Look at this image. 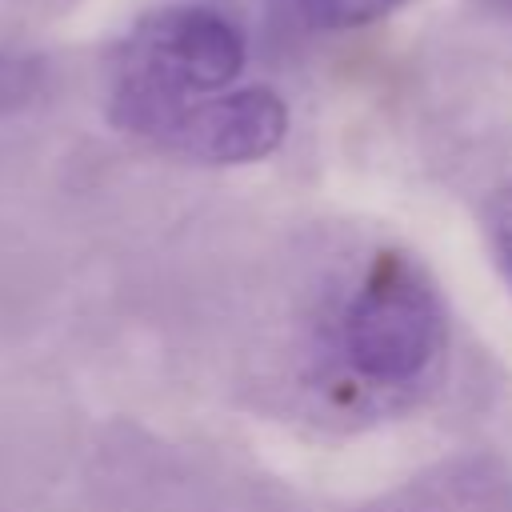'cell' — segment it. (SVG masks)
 Here are the masks:
<instances>
[{"instance_id":"obj_1","label":"cell","mask_w":512,"mask_h":512,"mask_svg":"<svg viewBox=\"0 0 512 512\" xmlns=\"http://www.w3.org/2000/svg\"><path fill=\"white\" fill-rule=\"evenodd\" d=\"M244 68V36L212 8L180 4L136 20L116 52L112 120L144 132L160 112L224 92Z\"/></svg>"},{"instance_id":"obj_2","label":"cell","mask_w":512,"mask_h":512,"mask_svg":"<svg viewBox=\"0 0 512 512\" xmlns=\"http://www.w3.org/2000/svg\"><path fill=\"white\" fill-rule=\"evenodd\" d=\"M444 340V304L424 268L404 252H380L340 312L344 368L368 388H404L432 368Z\"/></svg>"},{"instance_id":"obj_3","label":"cell","mask_w":512,"mask_h":512,"mask_svg":"<svg viewBox=\"0 0 512 512\" xmlns=\"http://www.w3.org/2000/svg\"><path fill=\"white\" fill-rule=\"evenodd\" d=\"M288 132V108L272 88H224L160 112L140 136L196 164H248Z\"/></svg>"},{"instance_id":"obj_4","label":"cell","mask_w":512,"mask_h":512,"mask_svg":"<svg viewBox=\"0 0 512 512\" xmlns=\"http://www.w3.org/2000/svg\"><path fill=\"white\" fill-rule=\"evenodd\" d=\"M400 4H408V0H300V12L316 28L344 32V28H364L372 20H384Z\"/></svg>"},{"instance_id":"obj_5","label":"cell","mask_w":512,"mask_h":512,"mask_svg":"<svg viewBox=\"0 0 512 512\" xmlns=\"http://www.w3.org/2000/svg\"><path fill=\"white\" fill-rule=\"evenodd\" d=\"M484 220H488V240H492V248H496V256H500L504 272L512 276V188H500V192L488 200Z\"/></svg>"},{"instance_id":"obj_6","label":"cell","mask_w":512,"mask_h":512,"mask_svg":"<svg viewBox=\"0 0 512 512\" xmlns=\"http://www.w3.org/2000/svg\"><path fill=\"white\" fill-rule=\"evenodd\" d=\"M508 4H512V0H508Z\"/></svg>"}]
</instances>
